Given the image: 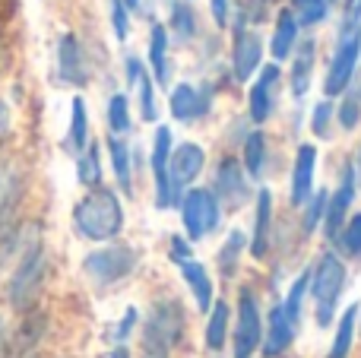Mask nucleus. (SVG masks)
<instances>
[{"label":"nucleus","instance_id":"obj_1","mask_svg":"<svg viewBox=\"0 0 361 358\" xmlns=\"http://www.w3.org/2000/svg\"><path fill=\"white\" fill-rule=\"evenodd\" d=\"M73 226L89 241H111L124 228V206L108 187H92L73 206Z\"/></svg>","mask_w":361,"mask_h":358},{"label":"nucleus","instance_id":"obj_2","mask_svg":"<svg viewBox=\"0 0 361 358\" xmlns=\"http://www.w3.org/2000/svg\"><path fill=\"white\" fill-rule=\"evenodd\" d=\"M311 283V298H314V314H317V327H326L336 314L339 295H343L345 285V266L336 254H324L314 266V276L307 279Z\"/></svg>","mask_w":361,"mask_h":358},{"label":"nucleus","instance_id":"obj_3","mask_svg":"<svg viewBox=\"0 0 361 358\" xmlns=\"http://www.w3.org/2000/svg\"><path fill=\"white\" fill-rule=\"evenodd\" d=\"M44 270H48V257H44V245L42 241H32L25 245L23 251V260H19L16 273L10 279V304L16 311H29L35 304L38 292H42V283H44Z\"/></svg>","mask_w":361,"mask_h":358},{"label":"nucleus","instance_id":"obj_4","mask_svg":"<svg viewBox=\"0 0 361 358\" xmlns=\"http://www.w3.org/2000/svg\"><path fill=\"white\" fill-rule=\"evenodd\" d=\"M180 333H184V311H180V304L175 298L156 302L143 323L146 355H169V349L180 340Z\"/></svg>","mask_w":361,"mask_h":358},{"label":"nucleus","instance_id":"obj_5","mask_svg":"<svg viewBox=\"0 0 361 358\" xmlns=\"http://www.w3.org/2000/svg\"><path fill=\"white\" fill-rule=\"evenodd\" d=\"M358 57H361V23H345L343 32H339V44L333 51L330 70H326V80H324L326 95H343V89L352 86Z\"/></svg>","mask_w":361,"mask_h":358},{"label":"nucleus","instance_id":"obj_6","mask_svg":"<svg viewBox=\"0 0 361 358\" xmlns=\"http://www.w3.org/2000/svg\"><path fill=\"white\" fill-rule=\"evenodd\" d=\"M137 266V251L127 245H114V247H102V251L89 254L82 260V270H86L89 279H95L99 285H111L127 279Z\"/></svg>","mask_w":361,"mask_h":358},{"label":"nucleus","instance_id":"obj_7","mask_svg":"<svg viewBox=\"0 0 361 358\" xmlns=\"http://www.w3.org/2000/svg\"><path fill=\"white\" fill-rule=\"evenodd\" d=\"M180 219H184V232L190 241H200L203 235H209L212 228H219V200L212 197V190L193 187L180 197Z\"/></svg>","mask_w":361,"mask_h":358},{"label":"nucleus","instance_id":"obj_8","mask_svg":"<svg viewBox=\"0 0 361 358\" xmlns=\"http://www.w3.org/2000/svg\"><path fill=\"white\" fill-rule=\"evenodd\" d=\"M263 336V323H260V311H257L254 292L241 289L238 298V323H235V358H250L260 346Z\"/></svg>","mask_w":361,"mask_h":358},{"label":"nucleus","instance_id":"obj_9","mask_svg":"<svg viewBox=\"0 0 361 358\" xmlns=\"http://www.w3.org/2000/svg\"><path fill=\"white\" fill-rule=\"evenodd\" d=\"M244 19H247V13H241V19H238L235 48H231V73H235L238 82H247L257 73L260 57H263V38L257 32L244 29Z\"/></svg>","mask_w":361,"mask_h":358},{"label":"nucleus","instance_id":"obj_10","mask_svg":"<svg viewBox=\"0 0 361 358\" xmlns=\"http://www.w3.org/2000/svg\"><path fill=\"white\" fill-rule=\"evenodd\" d=\"M169 156H171V130L159 127L156 140H152V181H156V206L169 209L178 203L175 187H171V175H169Z\"/></svg>","mask_w":361,"mask_h":358},{"label":"nucleus","instance_id":"obj_11","mask_svg":"<svg viewBox=\"0 0 361 358\" xmlns=\"http://www.w3.org/2000/svg\"><path fill=\"white\" fill-rule=\"evenodd\" d=\"M206 165V152L203 146L197 143H180L178 149H171L169 156V175H171V187H175V197H180V187L193 184L200 178Z\"/></svg>","mask_w":361,"mask_h":358},{"label":"nucleus","instance_id":"obj_12","mask_svg":"<svg viewBox=\"0 0 361 358\" xmlns=\"http://www.w3.org/2000/svg\"><path fill=\"white\" fill-rule=\"evenodd\" d=\"M57 76L67 86H86L89 82L86 54H82V44L73 32L61 35V42H57Z\"/></svg>","mask_w":361,"mask_h":358},{"label":"nucleus","instance_id":"obj_13","mask_svg":"<svg viewBox=\"0 0 361 358\" xmlns=\"http://www.w3.org/2000/svg\"><path fill=\"white\" fill-rule=\"evenodd\" d=\"M352 200H355V165H345L343 168V181H339V190L326 200V213H324V232L326 238H336L339 228H343V219L349 213Z\"/></svg>","mask_w":361,"mask_h":358},{"label":"nucleus","instance_id":"obj_14","mask_svg":"<svg viewBox=\"0 0 361 358\" xmlns=\"http://www.w3.org/2000/svg\"><path fill=\"white\" fill-rule=\"evenodd\" d=\"M279 76H282L279 63H267L263 73H260V80H257L254 89H250V121H254V124H267L269 114H273Z\"/></svg>","mask_w":361,"mask_h":358},{"label":"nucleus","instance_id":"obj_15","mask_svg":"<svg viewBox=\"0 0 361 358\" xmlns=\"http://www.w3.org/2000/svg\"><path fill=\"white\" fill-rule=\"evenodd\" d=\"M216 194L222 197L228 206H241V203H247L250 190H247V178H244V168L238 159H222L219 162V171H216Z\"/></svg>","mask_w":361,"mask_h":358},{"label":"nucleus","instance_id":"obj_16","mask_svg":"<svg viewBox=\"0 0 361 358\" xmlns=\"http://www.w3.org/2000/svg\"><path fill=\"white\" fill-rule=\"evenodd\" d=\"M169 105H171V114H175L178 121L190 124V121H200L203 114H209V92L190 86V82H178Z\"/></svg>","mask_w":361,"mask_h":358},{"label":"nucleus","instance_id":"obj_17","mask_svg":"<svg viewBox=\"0 0 361 358\" xmlns=\"http://www.w3.org/2000/svg\"><path fill=\"white\" fill-rule=\"evenodd\" d=\"M25 190L23 168L16 162H0V228L10 226V216L16 213Z\"/></svg>","mask_w":361,"mask_h":358},{"label":"nucleus","instance_id":"obj_18","mask_svg":"<svg viewBox=\"0 0 361 358\" xmlns=\"http://www.w3.org/2000/svg\"><path fill=\"white\" fill-rule=\"evenodd\" d=\"M314 171H317V146H301L292 168V190H288L292 206H305V200L311 197Z\"/></svg>","mask_w":361,"mask_h":358},{"label":"nucleus","instance_id":"obj_19","mask_svg":"<svg viewBox=\"0 0 361 358\" xmlns=\"http://www.w3.org/2000/svg\"><path fill=\"white\" fill-rule=\"evenodd\" d=\"M269 226H273V194L260 190V194H257V216H254V245H250V254H254L257 260L267 257Z\"/></svg>","mask_w":361,"mask_h":358},{"label":"nucleus","instance_id":"obj_20","mask_svg":"<svg viewBox=\"0 0 361 358\" xmlns=\"http://www.w3.org/2000/svg\"><path fill=\"white\" fill-rule=\"evenodd\" d=\"M298 19H295L292 6H286V10L279 13V19H276V32H273V57L276 61H286V57H292L295 44H298Z\"/></svg>","mask_w":361,"mask_h":358},{"label":"nucleus","instance_id":"obj_21","mask_svg":"<svg viewBox=\"0 0 361 358\" xmlns=\"http://www.w3.org/2000/svg\"><path fill=\"white\" fill-rule=\"evenodd\" d=\"M314 42H301L298 51L292 57V95L295 99H305L307 89H311V76H314Z\"/></svg>","mask_w":361,"mask_h":358},{"label":"nucleus","instance_id":"obj_22","mask_svg":"<svg viewBox=\"0 0 361 358\" xmlns=\"http://www.w3.org/2000/svg\"><path fill=\"white\" fill-rule=\"evenodd\" d=\"M180 273H184V283L190 285L193 298H197V308L209 311L212 308V279L206 273V266L197 264V260H180Z\"/></svg>","mask_w":361,"mask_h":358},{"label":"nucleus","instance_id":"obj_23","mask_svg":"<svg viewBox=\"0 0 361 358\" xmlns=\"http://www.w3.org/2000/svg\"><path fill=\"white\" fill-rule=\"evenodd\" d=\"M295 340V330H292V323L286 321V314H282V304L279 308H273L269 311V321H267V352L269 358H276L282 352V349H288V342Z\"/></svg>","mask_w":361,"mask_h":358},{"label":"nucleus","instance_id":"obj_24","mask_svg":"<svg viewBox=\"0 0 361 358\" xmlns=\"http://www.w3.org/2000/svg\"><path fill=\"white\" fill-rule=\"evenodd\" d=\"M149 61H152V76H156V82H169L171 70H169V32H165V25H152L149 32Z\"/></svg>","mask_w":361,"mask_h":358},{"label":"nucleus","instance_id":"obj_25","mask_svg":"<svg viewBox=\"0 0 361 358\" xmlns=\"http://www.w3.org/2000/svg\"><path fill=\"white\" fill-rule=\"evenodd\" d=\"M89 143V114H86V101L76 95L70 105V133H67V149L73 156H80Z\"/></svg>","mask_w":361,"mask_h":358},{"label":"nucleus","instance_id":"obj_26","mask_svg":"<svg viewBox=\"0 0 361 358\" xmlns=\"http://www.w3.org/2000/svg\"><path fill=\"white\" fill-rule=\"evenodd\" d=\"M108 156H111V168H114V178H118L121 190L130 194L133 190V184H130V149H127V143H121L114 133H111V140H108Z\"/></svg>","mask_w":361,"mask_h":358},{"label":"nucleus","instance_id":"obj_27","mask_svg":"<svg viewBox=\"0 0 361 358\" xmlns=\"http://www.w3.org/2000/svg\"><path fill=\"white\" fill-rule=\"evenodd\" d=\"M76 178H80V184H86V187H99V181H102V159H99V146H95L92 140H89L86 149L76 159Z\"/></svg>","mask_w":361,"mask_h":358},{"label":"nucleus","instance_id":"obj_28","mask_svg":"<svg viewBox=\"0 0 361 358\" xmlns=\"http://www.w3.org/2000/svg\"><path fill=\"white\" fill-rule=\"evenodd\" d=\"M225 333H228V304L216 302V308H209V323H206V346L219 352L225 346Z\"/></svg>","mask_w":361,"mask_h":358},{"label":"nucleus","instance_id":"obj_29","mask_svg":"<svg viewBox=\"0 0 361 358\" xmlns=\"http://www.w3.org/2000/svg\"><path fill=\"white\" fill-rule=\"evenodd\" d=\"M263 165H267V137L260 130H254L244 140V168H247L250 178H260Z\"/></svg>","mask_w":361,"mask_h":358},{"label":"nucleus","instance_id":"obj_30","mask_svg":"<svg viewBox=\"0 0 361 358\" xmlns=\"http://www.w3.org/2000/svg\"><path fill=\"white\" fill-rule=\"evenodd\" d=\"M336 121L343 130H355L361 121V86L343 89V101L336 108Z\"/></svg>","mask_w":361,"mask_h":358},{"label":"nucleus","instance_id":"obj_31","mask_svg":"<svg viewBox=\"0 0 361 358\" xmlns=\"http://www.w3.org/2000/svg\"><path fill=\"white\" fill-rule=\"evenodd\" d=\"M292 13L298 25H320L330 16V0H292Z\"/></svg>","mask_w":361,"mask_h":358},{"label":"nucleus","instance_id":"obj_32","mask_svg":"<svg viewBox=\"0 0 361 358\" xmlns=\"http://www.w3.org/2000/svg\"><path fill=\"white\" fill-rule=\"evenodd\" d=\"M171 29H175L178 38H193L197 35V13H193V6L187 4V0H175L171 4Z\"/></svg>","mask_w":361,"mask_h":358},{"label":"nucleus","instance_id":"obj_33","mask_svg":"<svg viewBox=\"0 0 361 358\" xmlns=\"http://www.w3.org/2000/svg\"><path fill=\"white\" fill-rule=\"evenodd\" d=\"M355 317H358V308H349L339 321V330H336V340H333V349H330V358H345L352 349V333H355Z\"/></svg>","mask_w":361,"mask_h":358},{"label":"nucleus","instance_id":"obj_34","mask_svg":"<svg viewBox=\"0 0 361 358\" xmlns=\"http://www.w3.org/2000/svg\"><path fill=\"white\" fill-rule=\"evenodd\" d=\"M108 127H111L114 137H121V133L130 130V108H127V95L114 92L111 99H108Z\"/></svg>","mask_w":361,"mask_h":358},{"label":"nucleus","instance_id":"obj_35","mask_svg":"<svg viewBox=\"0 0 361 358\" xmlns=\"http://www.w3.org/2000/svg\"><path fill=\"white\" fill-rule=\"evenodd\" d=\"M307 279H311V273L295 279L292 292H288L286 304H282V314H286V321L292 323V330H298V321H301V302H305V292H307Z\"/></svg>","mask_w":361,"mask_h":358},{"label":"nucleus","instance_id":"obj_36","mask_svg":"<svg viewBox=\"0 0 361 358\" xmlns=\"http://www.w3.org/2000/svg\"><path fill=\"white\" fill-rule=\"evenodd\" d=\"M244 245H247V241H244V232H231L228 241L222 245V251H219V266H222L225 276H231V273H235L238 257H241Z\"/></svg>","mask_w":361,"mask_h":358},{"label":"nucleus","instance_id":"obj_37","mask_svg":"<svg viewBox=\"0 0 361 358\" xmlns=\"http://www.w3.org/2000/svg\"><path fill=\"white\" fill-rule=\"evenodd\" d=\"M133 86L140 89V118H143V121H156L159 118V108H156L152 80H149V73H146V67L140 70V76H137V82H133Z\"/></svg>","mask_w":361,"mask_h":358},{"label":"nucleus","instance_id":"obj_38","mask_svg":"<svg viewBox=\"0 0 361 358\" xmlns=\"http://www.w3.org/2000/svg\"><path fill=\"white\" fill-rule=\"evenodd\" d=\"M326 200H330V194H326L324 187L317 190V194L307 197V209H305V235L317 232V226L324 222V213H326Z\"/></svg>","mask_w":361,"mask_h":358},{"label":"nucleus","instance_id":"obj_39","mask_svg":"<svg viewBox=\"0 0 361 358\" xmlns=\"http://www.w3.org/2000/svg\"><path fill=\"white\" fill-rule=\"evenodd\" d=\"M108 10H111V29L118 35V42H124L130 35V10H127L124 0H108Z\"/></svg>","mask_w":361,"mask_h":358},{"label":"nucleus","instance_id":"obj_40","mask_svg":"<svg viewBox=\"0 0 361 358\" xmlns=\"http://www.w3.org/2000/svg\"><path fill=\"white\" fill-rule=\"evenodd\" d=\"M23 247V228H10L4 226L0 228V266H6V260Z\"/></svg>","mask_w":361,"mask_h":358},{"label":"nucleus","instance_id":"obj_41","mask_svg":"<svg viewBox=\"0 0 361 358\" xmlns=\"http://www.w3.org/2000/svg\"><path fill=\"white\" fill-rule=\"evenodd\" d=\"M330 118H333V105L330 101H317L311 111V130L317 133L320 140L330 137Z\"/></svg>","mask_w":361,"mask_h":358},{"label":"nucleus","instance_id":"obj_42","mask_svg":"<svg viewBox=\"0 0 361 358\" xmlns=\"http://www.w3.org/2000/svg\"><path fill=\"white\" fill-rule=\"evenodd\" d=\"M343 247H345V254H352V257H358V254H361V213L349 222V226H345Z\"/></svg>","mask_w":361,"mask_h":358},{"label":"nucleus","instance_id":"obj_43","mask_svg":"<svg viewBox=\"0 0 361 358\" xmlns=\"http://www.w3.org/2000/svg\"><path fill=\"white\" fill-rule=\"evenodd\" d=\"M209 10H212V19H216V25L228 23V0H209Z\"/></svg>","mask_w":361,"mask_h":358},{"label":"nucleus","instance_id":"obj_44","mask_svg":"<svg viewBox=\"0 0 361 358\" xmlns=\"http://www.w3.org/2000/svg\"><path fill=\"white\" fill-rule=\"evenodd\" d=\"M171 257L178 260H190V247H187V241L184 238H171Z\"/></svg>","mask_w":361,"mask_h":358},{"label":"nucleus","instance_id":"obj_45","mask_svg":"<svg viewBox=\"0 0 361 358\" xmlns=\"http://www.w3.org/2000/svg\"><path fill=\"white\" fill-rule=\"evenodd\" d=\"M133 323H137V311H133V308H127L124 321H121V327H118V340H124V336L130 333V330H133Z\"/></svg>","mask_w":361,"mask_h":358},{"label":"nucleus","instance_id":"obj_46","mask_svg":"<svg viewBox=\"0 0 361 358\" xmlns=\"http://www.w3.org/2000/svg\"><path fill=\"white\" fill-rule=\"evenodd\" d=\"M345 23H361V0H349V16Z\"/></svg>","mask_w":361,"mask_h":358},{"label":"nucleus","instance_id":"obj_47","mask_svg":"<svg viewBox=\"0 0 361 358\" xmlns=\"http://www.w3.org/2000/svg\"><path fill=\"white\" fill-rule=\"evenodd\" d=\"M111 358H130V352H127V346H118V349L111 352Z\"/></svg>","mask_w":361,"mask_h":358},{"label":"nucleus","instance_id":"obj_48","mask_svg":"<svg viewBox=\"0 0 361 358\" xmlns=\"http://www.w3.org/2000/svg\"><path fill=\"white\" fill-rule=\"evenodd\" d=\"M127 4V10H140V6H143V0H124Z\"/></svg>","mask_w":361,"mask_h":358},{"label":"nucleus","instance_id":"obj_49","mask_svg":"<svg viewBox=\"0 0 361 358\" xmlns=\"http://www.w3.org/2000/svg\"><path fill=\"white\" fill-rule=\"evenodd\" d=\"M0 342H4V321H0Z\"/></svg>","mask_w":361,"mask_h":358},{"label":"nucleus","instance_id":"obj_50","mask_svg":"<svg viewBox=\"0 0 361 358\" xmlns=\"http://www.w3.org/2000/svg\"><path fill=\"white\" fill-rule=\"evenodd\" d=\"M146 358H169V355H146Z\"/></svg>","mask_w":361,"mask_h":358},{"label":"nucleus","instance_id":"obj_51","mask_svg":"<svg viewBox=\"0 0 361 358\" xmlns=\"http://www.w3.org/2000/svg\"><path fill=\"white\" fill-rule=\"evenodd\" d=\"M358 168H361V152H358Z\"/></svg>","mask_w":361,"mask_h":358},{"label":"nucleus","instance_id":"obj_52","mask_svg":"<svg viewBox=\"0 0 361 358\" xmlns=\"http://www.w3.org/2000/svg\"><path fill=\"white\" fill-rule=\"evenodd\" d=\"M330 4H333V0H330Z\"/></svg>","mask_w":361,"mask_h":358}]
</instances>
